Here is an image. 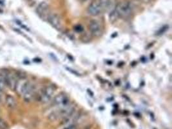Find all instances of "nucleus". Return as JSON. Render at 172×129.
<instances>
[{"instance_id":"nucleus-1","label":"nucleus","mask_w":172,"mask_h":129,"mask_svg":"<svg viewBox=\"0 0 172 129\" xmlns=\"http://www.w3.org/2000/svg\"><path fill=\"white\" fill-rule=\"evenodd\" d=\"M132 7L129 2H123L118 4L115 9L111 12L110 18L111 20H116L119 18H126L131 14Z\"/></svg>"},{"instance_id":"nucleus-2","label":"nucleus","mask_w":172,"mask_h":129,"mask_svg":"<svg viewBox=\"0 0 172 129\" xmlns=\"http://www.w3.org/2000/svg\"><path fill=\"white\" fill-rule=\"evenodd\" d=\"M110 5L109 0H95L88 7V13L93 16L100 15Z\"/></svg>"},{"instance_id":"nucleus-3","label":"nucleus","mask_w":172,"mask_h":129,"mask_svg":"<svg viewBox=\"0 0 172 129\" xmlns=\"http://www.w3.org/2000/svg\"><path fill=\"white\" fill-rule=\"evenodd\" d=\"M56 87L54 85H49L43 89L39 95V101L42 103H47L52 100L55 96Z\"/></svg>"},{"instance_id":"nucleus-4","label":"nucleus","mask_w":172,"mask_h":129,"mask_svg":"<svg viewBox=\"0 0 172 129\" xmlns=\"http://www.w3.org/2000/svg\"><path fill=\"white\" fill-rule=\"evenodd\" d=\"M54 105L58 108L65 107L68 105L70 104V101L69 97L65 93L61 92L57 95H56L53 99Z\"/></svg>"},{"instance_id":"nucleus-5","label":"nucleus","mask_w":172,"mask_h":129,"mask_svg":"<svg viewBox=\"0 0 172 129\" xmlns=\"http://www.w3.org/2000/svg\"><path fill=\"white\" fill-rule=\"evenodd\" d=\"M22 96L25 101L30 102L33 101V99L36 96V90L35 85L30 81L27 87L25 90Z\"/></svg>"},{"instance_id":"nucleus-6","label":"nucleus","mask_w":172,"mask_h":129,"mask_svg":"<svg viewBox=\"0 0 172 129\" xmlns=\"http://www.w3.org/2000/svg\"><path fill=\"white\" fill-rule=\"evenodd\" d=\"M30 81L26 78L25 77H20V78L17 80L14 90L18 95L22 96L25 90L27 87Z\"/></svg>"},{"instance_id":"nucleus-7","label":"nucleus","mask_w":172,"mask_h":129,"mask_svg":"<svg viewBox=\"0 0 172 129\" xmlns=\"http://www.w3.org/2000/svg\"><path fill=\"white\" fill-rule=\"evenodd\" d=\"M47 21L52 27L57 30H61L63 28V24L61 18L56 14H50L48 16Z\"/></svg>"},{"instance_id":"nucleus-8","label":"nucleus","mask_w":172,"mask_h":129,"mask_svg":"<svg viewBox=\"0 0 172 129\" xmlns=\"http://www.w3.org/2000/svg\"><path fill=\"white\" fill-rule=\"evenodd\" d=\"M89 30L93 36L99 37L102 32V29L100 23L97 20H92L89 23Z\"/></svg>"},{"instance_id":"nucleus-9","label":"nucleus","mask_w":172,"mask_h":129,"mask_svg":"<svg viewBox=\"0 0 172 129\" xmlns=\"http://www.w3.org/2000/svg\"><path fill=\"white\" fill-rule=\"evenodd\" d=\"M36 13L43 19H47L50 15L49 13V5L46 2L41 3L36 8Z\"/></svg>"},{"instance_id":"nucleus-10","label":"nucleus","mask_w":172,"mask_h":129,"mask_svg":"<svg viewBox=\"0 0 172 129\" xmlns=\"http://www.w3.org/2000/svg\"><path fill=\"white\" fill-rule=\"evenodd\" d=\"M5 77L7 87L11 90H14L16 81L18 80L15 74L11 72H8L5 74Z\"/></svg>"},{"instance_id":"nucleus-11","label":"nucleus","mask_w":172,"mask_h":129,"mask_svg":"<svg viewBox=\"0 0 172 129\" xmlns=\"http://www.w3.org/2000/svg\"><path fill=\"white\" fill-rule=\"evenodd\" d=\"M5 102L7 106L11 109H14L17 106V102L16 99L11 95H7L6 96Z\"/></svg>"},{"instance_id":"nucleus-12","label":"nucleus","mask_w":172,"mask_h":129,"mask_svg":"<svg viewBox=\"0 0 172 129\" xmlns=\"http://www.w3.org/2000/svg\"><path fill=\"white\" fill-rule=\"evenodd\" d=\"M6 81H5V77L3 74H0V92H2L6 88Z\"/></svg>"},{"instance_id":"nucleus-13","label":"nucleus","mask_w":172,"mask_h":129,"mask_svg":"<svg viewBox=\"0 0 172 129\" xmlns=\"http://www.w3.org/2000/svg\"><path fill=\"white\" fill-rule=\"evenodd\" d=\"M8 127L7 123L4 119L0 117V129H7Z\"/></svg>"},{"instance_id":"nucleus-14","label":"nucleus","mask_w":172,"mask_h":129,"mask_svg":"<svg viewBox=\"0 0 172 129\" xmlns=\"http://www.w3.org/2000/svg\"><path fill=\"white\" fill-rule=\"evenodd\" d=\"M63 129H77V127L74 125H70L66 127H65Z\"/></svg>"},{"instance_id":"nucleus-15","label":"nucleus","mask_w":172,"mask_h":129,"mask_svg":"<svg viewBox=\"0 0 172 129\" xmlns=\"http://www.w3.org/2000/svg\"><path fill=\"white\" fill-rule=\"evenodd\" d=\"M82 2H86V1H88V0H81Z\"/></svg>"}]
</instances>
